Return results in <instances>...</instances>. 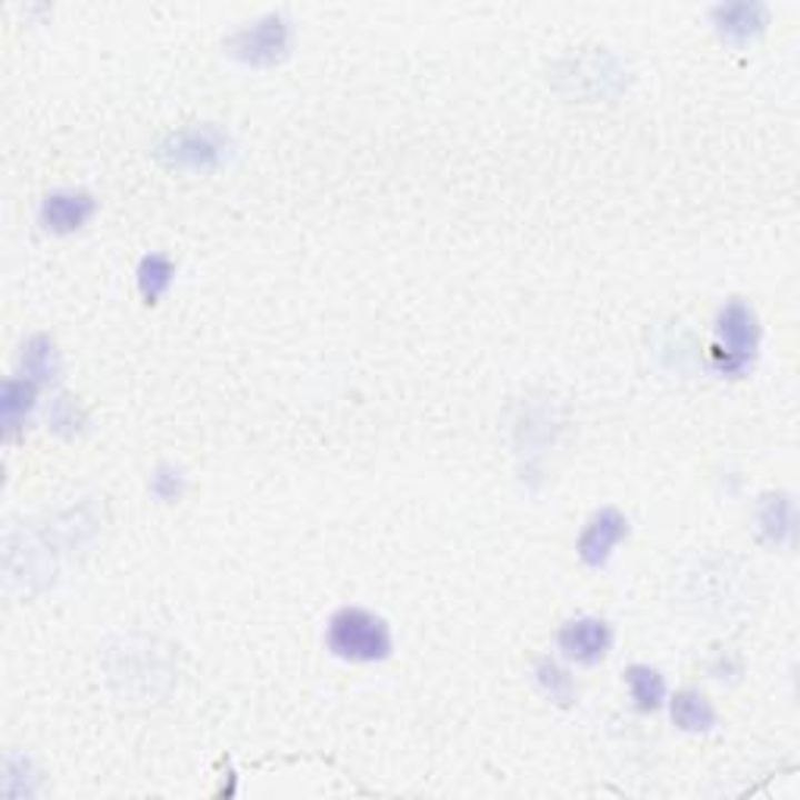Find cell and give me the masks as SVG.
<instances>
[{
    "label": "cell",
    "instance_id": "16",
    "mask_svg": "<svg viewBox=\"0 0 800 800\" xmlns=\"http://www.w3.org/2000/svg\"><path fill=\"white\" fill-rule=\"evenodd\" d=\"M50 422H53L57 432L63 434L79 432V426H82V410H79V403L72 398H57L53 410H50Z\"/></svg>",
    "mask_w": 800,
    "mask_h": 800
},
{
    "label": "cell",
    "instance_id": "7",
    "mask_svg": "<svg viewBox=\"0 0 800 800\" xmlns=\"http://www.w3.org/2000/svg\"><path fill=\"white\" fill-rule=\"evenodd\" d=\"M94 217V198L84 191H53L41 200V226L53 234L79 232Z\"/></svg>",
    "mask_w": 800,
    "mask_h": 800
},
{
    "label": "cell",
    "instance_id": "10",
    "mask_svg": "<svg viewBox=\"0 0 800 800\" xmlns=\"http://www.w3.org/2000/svg\"><path fill=\"white\" fill-rule=\"evenodd\" d=\"M672 722L682 732H710L717 726V710L700 691H679L672 698Z\"/></svg>",
    "mask_w": 800,
    "mask_h": 800
},
{
    "label": "cell",
    "instance_id": "13",
    "mask_svg": "<svg viewBox=\"0 0 800 800\" xmlns=\"http://www.w3.org/2000/svg\"><path fill=\"white\" fill-rule=\"evenodd\" d=\"M757 519H760V532L767 534L769 541L782 544V541L791 538L794 510H791V500L784 498V494H769V498H763Z\"/></svg>",
    "mask_w": 800,
    "mask_h": 800
},
{
    "label": "cell",
    "instance_id": "5",
    "mask_svg": "<svg viewBox=\"0 0 800 800\" xmlns=\"http://www.w3.org/2000/svg\"><path fill=\"white\" fill-rule=\"evenodd\" d=\"M560 650L563 657L582 663V667H594L607 657V650L613 644V632L603 619L594 617H579L569 619L567 626L560 629Z\"/></svg>",
    "mask_w": 800,
    "mask_h": 800
},
{
    "label": "cell",
    "instance_id": "17",
    "mask_svg": "<svg viewBox=\"0 0 800 800\" xmlns=\"http://www.w3.org/2000/svg\"><path fill=\"white\" fill-rule=\"evenodd\" d=\"M184 491V479L179 469L172 467H160L157 469V476H153V494L160 500H179Z\"/></svg>",
    "mask_w": 800,
    "mask_h": 800
},
{
    "label": "cell",
    "instance_id": "8",
    "mask_svg": "<svg viewBox=\"0 0 800 800\" xmlns=\"http://www.w3.org/2000/svg\"><path fill=\"white\" fill-rule=\"evenodd\" d=\"M767 7L763 3H726L713 10V22L722 38H729L734 44H744L750 38L767 29Z\"/></svg>",
    "mask_w": 800,
    "mask_h": 800
},
{
    "label": "cell",
    "instance_id": "3",
    "mask_svg": "<svg viewBox=\"0 0 800 800\" xmlns=\"http://www.w3.org/2000/svg\"><path fill=\"white\" fill-rule=\"evenodd\" d=\"M232 141L213 126H191L182 132H172L160 144V160L167 167L179 169H217L229 160Z\"/></svg>",
    "mask_w": 800,
    "mask_h": 800
},
{
    "label": "cell",
    "instance_id": "14",
    "mask_svg": "<svg viewBox=\"0 0 800 800\" xmlns=\"http://www.w3.org/2000/svg\"><path fill=\"white\" fill-rule=\"evenodd\" d=\"M626 682H629V691H632L638 710H644V713L657 710L663 703V698H667V682H663V676L657 669L632 667L626 672Z\"/></svg>",
    "mask_w": 800,
    "mask_h": 800
},
{
    "label": "cell",
    "instance_id": "4",
    "mask_svg": "<svg viewBox=\"0 0 800 800\" xmlns=\"http://www.w3.org/2000/svg\"><path fill=\"white\" fill-rule=\"evenodd\" d=\"M291 48V26L282 13H269L229 41V53L244 67H276Z\"/></svg>",
    "mask_w": 800,
    "mask_h": 800
},
{
    "label": "cell",
    "instance_id": "2",
    "mask_svg": "<svg viewBox=\"0 0 800 800\" xmlns=\"http://www.w3.org/2000/svg\"><path fill=\"white\" fill-rule=\"evenodd\" d=\"M719 341L713 344V367L726 376H741L753 363L760 348V326L748 303L732 300L717 319Z\"/></svg>",
    "mask_w": 800,
    "mask_h": 800
},
{
    "label": "cell",
    "instance_id": "6",
    "mask_svg": "<svg viewBox=\"0 0 800 800\" xmlns=\"http://www.w3.org/2000/svg\"><path fill=\"white\" fill-rule=\"evenodd\" d=\"M626 534H629V519L622 517L619 510L607 507V510L594 513V517L588 519L582 538H579V557H582L584 567H603Z\"/></svg>",
    "mask_w": 800,
    "mask_h": 800
},
{
    "label": "cell",
    "instance_id": "9",
    "mask_svg": "<svg viewBox=\"0 0 800 800\" xmlns=\"http://www.w3.org/2000/svg\"><path fill=\"white\" fill-rule=\"evenodd\" d=\"M19 367H22V379H32L34 384L53 382L60 376V350L48 334H34L22 348Z\"/></svg>",
    "mask_w": 800,
    "mask_h": 800
},
{
    "label": "cell",
    "instance_id": "12",
    "mask_svg": "<svg viewBox=\"0 0 800 800\" xmlns=\"http://www.w3.org/2000/svg\"><path fill=\"white\" fill-rule=\"evenodd\" d=\"M172 276H176V267H172L169 257H163V253L144 257L138 263V291H141L144 303H157V300L163 298L169 291V284H172Z\"/></svg>",
    "mask_w": 800,
    "mask_h": 800
},
{
    "label": "cell",
    "instance_id": "11",
    "mask_svg": "<svg viewBox=\"0 0 800 800\" xmlns=\"http://www.w3.org/2000/svg\"><path fill=\"white\" fill-rule=\"evenodd\" d=\"M34 398H38V384L32 379H10L3 384V398H0V413H3V429L13 434L19 422L32 413Z\"/></svg>",
    "mask_w": 800,
    "mask_h": 800
},
{
    "label": "cell",
    "instance_id": "15",
    "mask_svg": "<svg viewBox=\"0 0 800 800\" xmlns=\"http://www.w3.org/2000/svg\"><path fill=\"white\" fill-rule=\"evenodd\" d=\"M534 679L541 684V691H544L550 700H557V703H569L572 694H576V684H572V679L567 676V669L557 667L553 660H538Z\"/></svg>",
    "mask_w": 800,
    "mask_h": 800
},
{
    "label": "cell",
    "instance_id": "1",
    "mask_svg": "<svg viewBox=\"0 0 800 800\" xmlns=\"http://www.w3.org/2000/svg\"><path fill=\"white\" fill-rule=\"evenodd\" d=\"M329 650L334 657L348 663H379L391 653V629L382 617L360 610V607H344L338 610L329 622Z\"/></svg>",
    "mask_w": 800,
    "mask_h": 800
}]
</instances>
